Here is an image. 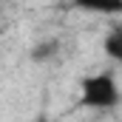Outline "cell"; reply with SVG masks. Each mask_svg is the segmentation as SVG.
Returning <instances> with one entry per match:
<instances>
[{
    "mask_svg": "<svg viewBox=\"0 0 122 122\" xmlns=\"http://www.w3.org/2000/svg\"><path fill=\"white\" fill-rule=\"evenodd\" d=\"M31 122H51V119H48L46 114H37V117H34V119H31Z\"/></svg>",
    "mask_w": 122,
    "mask_h": 122,
    "instance_id": "obj_5",
    "label": "cell"
},
{
    "mask_svg": "<svg viewBox=\"0 0 122 122\" xmlns=\"http://www.w3.org/2000/svg\"><path fill=\"white\" fill-rule=\"evenodd\" d=\"M60 54V43L57 40H40L37 46H31V60L34 62H51Z\"/></svg>",
    "mask_w": 122,
    "mask_h": 122,
    "instance_id": "obj_3",
    "label": "cell"
},
{
    "mask_svg": "<svg viewBox=\"0 0 122 122\" xmlns=\"http://www.w3.org/2000/svg\"><path fill=\"white\" fill-rule=\"evenodd\" d=\"M102 48H105V54H108L114 62H122V29L108 31L105 40H102Z\"/></svg>",
    "mask_w": 122,
    "mask_h": 122,
    "instance_id": "obj_4",
    "label": "cell"
},
{
    "mask_svg": "<svg viewBox=\"0 0 122 122\" xmlns=\"http://www.w3.org/2000/svg\"><path fill=\"white\" fill-rule=\"evenodd\" d=\"M74 3L97 14H122V0H74Z\"/></svg>",
    "mask_w": 122,
    "mask_h": 122,
    "instance_id": "obj_2",
    "label": "cell"
},
{
    "mask_svg": "<svg viewBox=\"0 0 122 122\" xmlns=\"http://www.w3.org/2000/svg\"><path fill=\"white\" fill-rule=\"evenodd\" d=\"M122 99L119 94V82L111 71H102V74H91L82 80L80 85V102L82 108H117Z\"/></svg>",
    "mask_w": 122,
    "mask_h": 122,
    "instance_id": "obj_1",
    "label": "cell"
}]
</instances>
